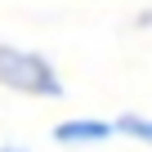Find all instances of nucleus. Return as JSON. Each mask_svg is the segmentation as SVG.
<instances>
[{"label":"nucleus","instance_id":"1","mask_svg":"<svg viewBox=\"0 0 152 152\" xmlns=\"http://www.w3.org/2000/svg\"><path fill=\"white\" fill-rule=\"evenodd\" d=\"M0 85H14L27 94H58L63 90L54 67L31 49H0Z\"/></svg>","mask_w":152,"mask_h":152},{"label":"nucleus","instance_id":"2","mask_svg":"<svg viewBox=\"0 0 152 152\" xmlns=\"http://www.w3.org/2000/svg\"><path fill=\"white\" fill-rule=\"evenodd\" d=\"M107 134H112L107 121H67V125L54 130L58 143H99V139H107Z\"/></svg>","mask_w":152,"mask_h":152},{"label":"nucleus","instance_id":"3","mask_svg":"<svg viewBox=\"0 0 152 152\" xmlns=\"http://www.w3.org/2000/svg\"><path fill=\"white\" fill-rule=\"evenodd\" d=\"M112 130H121V134H130L139 143H152V121H143V116H121Z\"/></svg>","mask_w":152,"mask_h":152},{"label":"nucleus","instance_id":"4","mask_svg":"<svg viewBox=\"0 0 152 152\" xmlns=\"http://www.w3.org/2000/svg\"><path fill=\"white\" fill-rule=\"evenodd\" d=\"M5 152H9V148H5Z\"/></svg>","mask_w":152,"mask_h":152}]
</instances>
